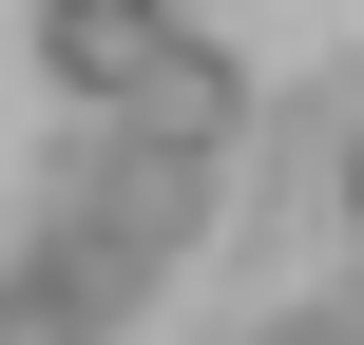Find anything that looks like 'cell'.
<instances>
[{"label":"cell","instance_id":"1","mask_svg":"<svg viewBox=\"0 0 364 345\" xmlns=\"http://www.w3.org/2000/svg\"><path fill=\"white\" fill-rule=\"evenodd\" d=\"M173 38H192V0H38V19H19V58H38L77 115H134Z\"/></svg>","mask_w":364,"mask_h":345},{"label":"cell","instance_id":"3","mask_svg":"<svg viewBox=\"0 0 364 345\" xmlns=\"http://www.w3.org/2000/svg\"><path fill=\"white\" fill-rule=\"evenodd\" d=\"M0 345H115V327H96L58 269H0Z\"/></svg>","mask_w":364,"mask_h":345},{"label":"cell","instance_id":"5","mask_svg":"<svg viewBox=\"0 0 364 345\" xmlns=\"http://www.w3.org/2000/svg\"><path fill=\"white\" fill-rule=\"evenodd\" d=\"M326 230H364V115H346V154H326Z\"/></svg>","mask_w":364,"mask_h":345},{"label":"cell","instance_id":"4","mask_svg":"<svg viewBox=\"0 0 364 345\" xmlns=\"http://www.w3.org/2000/svg\"><path fill=\"white\" fill-rule=\"evenodd\" d=\"M250 345H364V307H269Z\"/></svg>","mask_w":364,"mask_h":345},{"label":"cell","instance_id":"2","mask_svg":"<svg viewBox=\"0 0 364 345\" xmlns=\"http://www.w3.org/2000/svg\"><path fill=\"white\" fill-rule=\"evenodd\" d=\"M115 134H134V154H192V173H230V134H250V58H230V38L192 19V38L154 58V96H134Z\"/></svg>","mask_w":364,"mask_h":345}]
</instances>
